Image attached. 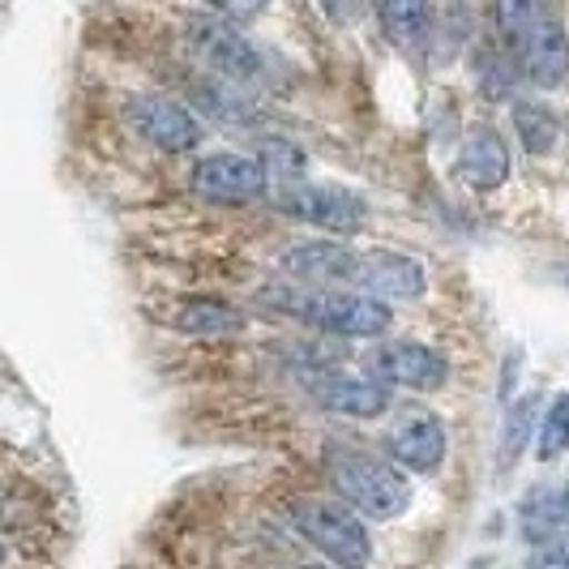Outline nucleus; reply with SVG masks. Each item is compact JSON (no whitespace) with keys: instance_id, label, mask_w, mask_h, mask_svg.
I'll use <instances>...</instances> for the list:
<instances>
[{"instance_id":"4be33fe9","label":"nucleus","mask_w":569,"mask_h":569,"mask_svg":"<svg viewBox=\"0 0 569 569\" xmlns=\"http://www.w3.org/2000/svg\"><path fill=\"white\" fill-rule=\"evenodd\" d=\"M527 569H569V540H543L527 557Z\"/></svg>"},{"instance_id":"20e7f679","label":"nucleus","mask_w":569,"mask_h":569,"mask_svg":"<svg viewBox=\"0 0 569 569\" xmlns=\"http://www.w3.org/2000/svg\"><path fill=\"white\" fill-rule=\"evenodd\" d=\"M189 48H193V57L210 69V73H219V82L228 86H257L270 78V60L266 52L257 48L249 34H240V27L223 18V13H198V18H189Z\"/></svg>"},{"instance_id":"6e6552de","label":"nucleus","mask_w":569,"mask_h":569,"mask_svg":"<svg viewBox=\"0 0 569 569\" xmlns=\"http://www.w3.org/2000/svg\"><path fill=\"white\" fill-rule=\"evenodd\" d=\"M129 124L163 154H189L206 138V124L171 94H138L129 99Z\"/></svg>"},{"instance_id":"2eb2a0df","label":"nucleus","mask_w":569,"mask_h":569,"mask_svg":"<svg viewBox=\"0 0 569 569\" xmlns=\"http://www.w3.org/2000/svg\"><path fill=\"white\" fill-rule=\"evenodd\" d=\"M377 22L395 48L420 52L432 34V4L428 0H377Z\"/></svg>"},{"instance_id":"5701e85b","label":"nucleus","mask_w":569,"mask_h":569,"mask_svg":"<svg viewBox=\"0 0 569 569\" xmlns=\"http://www.w3.org/2000/svg\"><path fill=\"white\" fill-rule=\"evenodd\" d=\"M210 4H214V13H223L231 22H249L253 13L266 9V0H210Z\"/></svg>"},{"instance_id":"7ed1b4c3","label":"nucleus","mask_w":569,"mask_h":569,"mask_svg":"<svg viewBox=\"0 0 569 569\" xmlns=\"http://www.w3.org/2000/svg\"><path fill=\"white\" fill-rule=\"evenodd\" d=\"M291 522L317 552L339 569H369L372 540L365 527V513H356L347 501H326V497H300L291 501Z\"/></svg>"},{"instance_id":"b1692460","label":"nucleus","mask_w":569,"mask_h":569,"mask_svg":"<svg viewBox=\"0 0 569 569\" xmlns=\"http://www.w3.org/2000/svg\"><path fill=\"white\" fill-rule=\"evenodd\" d=\"M317 4H321L335 22H347V18H351V9H356V0H317Z\"/></svg>"},{"instance_id":"9b49d317","label":"nucleus","mask_w":569,"mask_h":569,"mask_svg":"<svg viewBox=\"0 0 569 569\" xmlns=\"http://www.w3.org/2000/svg\"><path fill=\"white\" fill-rule=\"evenodd\" d=\"M386 450H390V458H395L399 467L428 476V471H437V467L446 462L450 432H446V425H441L432 411H407L399 425L390 428Z\"/></svg>"},{"instance_id":"f3484780","label":"nucleus","mask_w":569,"mask_h":569,"mask_svg":"<svg viewBox=\"0 0 569 569\" xmlns=\"http://www.w3.org/2000/svg\"><path fill=\"white\" fill-rule=\"evenodd\" d=\"M513 133H518V142H522V150L531 159H543L557 146V138H561V120H557V112L548 103L518 99L513 103Z\"/></svg>"},{"instance_id":"423d86ee","label":"nucleus","mask_w":569,"mask_h":569,"mask_svg":"<svg viewBox=\"0 0 569 569\" xmlns=\"http://www.w3.org/2000/svg\"><path fill=\"white\" fill-rule=\"evenodd\" d=\"M365 377L390 386V390H420V395H432L446 386L450 377V360L441 351H432L425 342H381L372 347L369 360H365Z\"/></svg>"},{"instance_id":"f8f14e48","label":"nucleus","mask_w":569,"mask_h":569,"mask_svg":"<svg viewBox=\"0 0 569 569\" xmlns=\"http://www.w3.org/2000/svg\"><path fill=\"white\" fill-rule=\"evenodd\" d=\"M287 279L309 287H339V283H356V266H360V253L342 249L335 240H300L283 249L279 257Z\"/></svg>"},{"instance_id":"393cba45","label":"nucleus","mask_w":569,"mask_h":569,"mask_svg":"<svg viewBox=\"0 0 569 569\" xmlns=\"http://www.w3.org/2000/svg\"><path fill=\"white\" fill-rule=\"evenodd\" d=\"M471 569H480V566H471Z\"/></svg>"},{"instance_id":"4468645a","label":"nucleus","mask_w":569,"mask_h":569,"mask_svg":"<svg viewBox=\"0 0 569 569\" xmlns=\"http://www.w3.org/2000/svg\"><path fill=\"white\" fill-rule=\"evenodd\" d=\"M313 395L321 407L356 416V420H372L390 411V386L372 377H326V381H313Z\"/></svg>"},{"instance_id":"f03ea898","label":"nucleus","mask_w":569,"mask_h":569,"mask_svg":"<svg viewBox=\"0 0 569 569\" xmlns=\"http://www.w3.org/2000/svg\"><path fill=\"white\" fill-rule=\"evenodd\" d=\"M326 471L339 488V497L365 518H399L411 506V485L399 471V462L390 458H377L372 450L360 446H330L326 450Z\"/></svg>"},{"instance_id":"39448f33","label":"nucleus","mask_w":569,"mask_h":569,"mask_svg":"<svg viewBox=\"0 0 569 569\" xmlns=\"http://www.w3.org/2000/svg\"><path fill=\"white\" fill-rule=\"evenodd\" d=\"M274 201L279 210L309 223V228H321L330 236H356V231L369 228V201L351 189H321V184H283L274 189Z\"/></svg>"},{"instance_id":"a211bd4d","label":"nucleus","mask_w":569,"mask_h":569,"mask_svg":"<svg viewBox=\"0 0 569 569\" xmlns=\"http://www.w3.org/2000/svg\"><path fill=\"white\" fill-rule=\"evenodd\" d=\"M522 531L531 543L552 540V531H569V485L531 497L522 506Z\"/></svg>"},{"instance_id":"9d476101","label":"nucleus","mask_w":569,"mask_h":569,"mask_svg":"<svg viewBox=\"0 0 569 569\" xmlns=\"http://www.w3.org/2000/svg\"><path fill=\"white\" fill-rule=\"evenodd\" d=\"M356 291L365 296H377V300H420L428 287L425 266L416 257L390 253V249H372V253H360V266H356Z\"/></svg>"},{"instance_id":"412c9836","label":"nucleus","mask_w":569,"mask_h":569,"mask_svg":"<svg viewBox=\"0 0 569 569\" xmlns=\"http://www.w3.org/2000/svg\"><path fill=\"white\" fill-rule=\"evenodd\" d=\"M492 13H497V27L506 34V43L513 48L548 9H543V0H492Z\"/></svg>"},{"instance_id":"dca6fc26","label":"nucleus","mask_w":569,"mask_h":569,"mask_svg":"<svg viewBox=\"0 0 569 569\" xmlns=\"http://www.w3.org/2000/svg\"><path fill=\"white\" fill-rule=\"evenodd\" d=\"M176 326H180V335H193V339H219V335H240L249 326V317L228 300L198 296L176 313Z\"/></svg>"},{"instance_id":"a878e982","label":"nucleus","mask_w":569,"mask_h":569,"mask_svg":"<svg viewBox=\"0 0 569 569\" xmlns=\"http://www.w3.org/2000/svg\"><path fill=\"white\" fill-rule=\"evenodd\" d=\"M335 569H339V566H335Z\"/></svg>"},{"instance_id":"f257e3e1","label":"nucleus","mask_w":569,"mask_h":569,"mask_svg":"<svg viewBox=\"0 0 569 569\" xmlns=\"http://www.w3.org/2000/svg\"><path fill=\"white\" fill-rule=\"evenodd\" d=\"M266 300L279 309V313H291L300 321H309L326 335H339V339H381L390 326H395V313L386 300L377 296H365V291H335V287H274L266 291Z\"/></svg>"},{"instance_id":"6ab92c4d","label":"nucleus","mask_w":569,"mask_h":569,"mask_svg":"<svg viewBox=\"0 0 569 569\" xmlns=\"http://www.w3.org/2000/svg\"><path fill=\"white\" fill-rule=\"evenodd\" d=\"M536 416H540V395H522V399L510 407V420H506L501 446H497V462H501V467H513V462L522 458V450H527V441L540 432Z\"/></svg>"},{"instance_id":"1a4fd4ad","label":"nucleus","mask_w":569,"mask_h":569,"mask_svg":"<svg viewBox=\"0 0 569 569\" xmlns=\"http://www.w3.org/2000/svg\"><path fill=\"white\" fill-rule=\"evenodd\" d=\"M513 52H518L522 78L540 90H557L569 78V34L552 13H543L540 22L513 43Z\"/></svg>"},{"instance_id":"ddd939ff","label":"nucleus","mask_w":569,"mask_h":569,"mask_svg":"<svg viewBox=\"0 0 569 569\" xmlns=\"http://www.w3.org/2000/svg\"><path fill=\"white\" fill-rule=\"evenodd\" d=\"M455 176L476 189V193H492L510 180V146L497 129H476L455 159Z\"/></svg>"},{"instance_id":"aec40b11","label":"nucleus","mask_w":569,"mask_h":569,"mask_svg":"<svg viewBox=\"0 0 569 569\" xmlns=\"http://www.w3.org/2000/svg\"><path fill=\"white\" fill-rule=\"evenodd\" d=\"M569 450V390L548 402L540 416V432H536V455L540 462H557Z\"/></svg>"},{"instance_id":"0eeeda50","label":"nucleus","mask_w":569,"mask_h":569,"mask_svg":"<svg viewBox=\"0 0 569 569\" xmlns=\"http://www.w3.org/2000/svg\"><path fill=\"white\" fill-rule=\"evenodd\" d=\"M189 189L214 206H249L270 189V171L249 154H206L189 171Z\"/></svg>"}]
</instances>
